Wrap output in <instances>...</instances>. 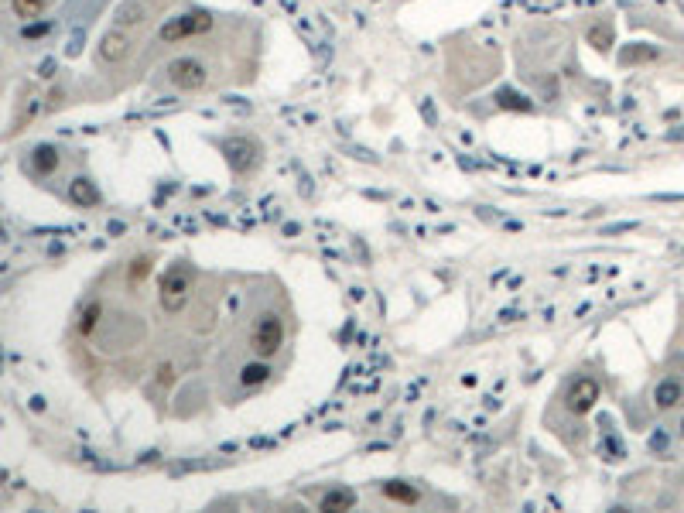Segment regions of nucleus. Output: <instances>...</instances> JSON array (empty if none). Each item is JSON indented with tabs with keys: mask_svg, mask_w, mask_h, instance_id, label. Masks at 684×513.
Listing matches in <instances>:
<instances>
[{
	"mask_svg": "<svg viewBox=\"0 0 684 513\" xmlns=\"http://www.w3.org/2000/svg\"><path fill=\"white\" fill-rule=\"evenodd\" d=\"M267 376H271V366H267V363H247L240 380H243V387H264Z\"/></svg>",
	"mask_w": 684,
	"mask_h": 513,
	"instance_id": "obj_12",
	"label": "nucleus"
},
{
	"mask_svg": "<svg viewBox=\"0 0 684 513\" xmlns=\"http://www.w3.org/2000/svg\"><path fill=\"white\" fill-rule=\"evenodd\" d=\"M681 434H684V424H681Z\"/></svg>",
	"mask_w": 684,
	"mask_h": 513,
	"instance_id": "obj_20",
	"label": "nucleus"
},
{
	"mask_svg": "<svg viewBox=\"0 0 684 513\" xmlns=\"http://www.w3.org/2000/svg\"><path fill=\"white\" fill-rule=\"evenodd\" d=\"M223 151H226V161L233 164V171H240V175L254 168V161H257V144H254V140L233 137V140H226V144H223Z\"/></svg>",
	"mask_w": 684,
	"mask_h": 513,
	"instance_id": "obj_6",
	"label": "nucleus"
},
{
	"mask_svg": "<svg viewBox=\"0 0 684 513\" xmlns=\"http://www.w3.org/2000/svg\"><path fill=\"white\" fill-rule=\"evenodd\" d=\"M281 346H284V325H281V318L264 315L260 318V325L254 329V349L264 356V359H271Z\"/></svg>",
	"mask_w": 684,
	"mask_h": 513,
	"instance_id": "obj_3",
	"label": "nucleus"
},
{
	"mask_svg": "<svg viewBox=\"0 0 684 513\" xmlns=\"http://www.w3.org/2000/svg\"><path fill=\"white\" fill-rule=\"evenodd\" d=\"M595 400H599V383H595L592 376H582V380H575V383L568 387L565 407L571 415H588V411L595 407Z\"/></svg>",
	"mask_w": 684,
	"mask_h": 513,
	"instance_id": "obj_4",
	"label": "nucleus"
},
{
	"mask_svg": "<svg viewBox=\"0 0 684 513\" xmlns=\"http://www.w3.org/2000/svg\"><path fill=\"white\" fill-rule=\"evenodd\" d=\"M352 503H356V496L349 493V490H332V493H325L322 496V510H329V513H335V510H352Z\"/></svg>",
	"mask_w": 684,
	"mask_h": 513,
	"instance_id": "obj_11",
	"label": "nucleus"
},
{
	"mask_svg": "<svg viewBox=\"0 0 684 513\" xmlns=\"http://www.w3.org/2000/svg\"><path fill=\"white\" fill-rule=\"evenodd\" d=\"M147 274H151V256H137L134 264H130V271H127V281H130V284H140Z\"/></svg>",
	"mask_w": 684,
	"mask_h": 513,
	"instance_id": "obj_17",
	"label": "nucleus"
},
{
	"mask_svg": "<svg viewBox=\"0 0 684 513\" xmlns=\"http://www.w3.org/2000/svg\"><path fill=\"white\" fill-rule=\"evenodd\" d=\"M383 496L397 500V503H417V490L408 483H383Z\"/></svg>",
	"mask_w": 684,
	"mask_h": 513,
	"instance_id": "obj_13",
	"label": "nucleus"
},
{
	"mask_svg": "<svg viewBox=\"0 0 684 513\" xmlns=\"http://www.w3.org/2000/svg\"><path fill=\"white\" fill-rule=\"evenodd\" d=\"M189 291H192V281L189 274H168L161 281V305H164V312H181L185 308V301H189Z\"/></svg>",
	"mask_w": 684,
	"mask_h": 513,
	"instance_id": "obj_5",
	"label": "nucleus"
},
{
	"mask_svg": "<svg viewBox=\"0 0 684 513\" xmlns=\"http://www.w3.org/2000/svg\"><path fill=\"white\" fill-rule=\"evenodd\" d=\"M99 315H103V305H99V301H93V305H89V308L82 312V322H79V332H82V336H89V332H93V329H96V325H99Z\"/></svg>",
	"mask_w": 684,
	"mask_h": 513,
	"instance_id": "obj_16",
	"label": "nucleus"
},
{
	"mask_svg": "<svg viewBox=\"0 0 684 513\" xmlns=\"http://www.w3.org/2000/svg\"><path fill=\"white\" fill-rule=\"evenodd\" d=\"M654 404H657L661 411H671V407L684 404V383L681 380H664V383L654 390Z\"/></svg>",
	"mask_w": 684,
	"mask_h": 513,
	"instance_id": "obj_8",
	"label": "nucleus"
},
{
	"mask_svg": "<svg viewBox=\"0 0 684 513\" xmlns=\"http://www.w3.org/2000/svg\"><path fill=\"white\" fill-rule=\"evenodd\" d=\"M168 79H172V86L192 93V89H202V86H206L209 72H206V65L198 59H175L168 65Z\"/></svg>",
	"mask_w": 684,
	"mask_h": 513,
	"instance_id": "obj_2",
	"label": "nucleus"
},
{
	"mask_svg": "<svg viewBox=\"0 0 684 513\" xmlns=\"http://www.w3.org/2000/svg\"><path fill=\"white\" fill-rule=\"evenodd\" d=\"M69 198H72L76 205H82V209H89V205H96L99 202V192L89 178H76V181L69 185Z\"/></svg>",
	"mask_w": 684,
	"mask_h": 513,
	"instance_id": "obj_10",
	"label": "nucleus"
},
{
	"mask_svg": "<svg viewBox=\"0 0 684 513\" xmlns=\"http://www.w3.org/2000/svg\"><path fill=\"white\" fill-rule=\"evenodd\" d=\"M130 35L127 31H110V35H103V41H99V59L103 62H123L127 55H130Z\"/></svg>",
	"mask_w": 684,
	"mask_h": 513,
	"instance_id": "obj_7",
	"label": "nucleus"
},
{
	"mask_svg": "<svg viewBox=\"0 0 684 513\" xmlns=\"http://www.w3.org/2000/svg\"><path fill=\"white\" fill-rule=\"evenodd\" d=\"M496 103L503 106V110H530V103L524 96H517V93H510V89H503V93H496Z\"/></svg>",
	"mask_w": 684,
	"mask_h": 513,
	"instance_id": "obj_18",
	"label": "nucleus"
},
{
	"mask_svg": "<svg viewBox=\"0 0 684 513\" xmlns=\"http://www.w3.org/2000/svg\"><path fill=\"white\" fill-rule=\"evenodd\" d=\"M45 4H48V0H11L14 14H18V18H28V21L38 18L41 11H45Z\"/></svg>",
	"mask_w": 684,
	"mask_h": 513,
	"instance_id": "obj_15",
	"label": "nucleus"
},
{
	"mask_svg": "<svg viewBox=\"0 0 684 513\" xmlns=\"http://www.w3.org/2000/svg\"><path fill=\"white\" fill-rule=\"evenodd\" d=\"M588 41H592L599 52H606L609 41H612V31H609V24H595V28L588 31Z\"/></svg>",
	"mask_w": 684,
	"mask_h": 513,
	"instance_id": "obj_19",
	"label": "nucleus"
},
{
	"mask_svg": "<svg viewBox=\"0 0 684 513\" xmlns=\"http://www.w3.org/2000/svg\"><path fill=\"white\" fill-rule=\"evenodd\" d=\"M31 168H35V175H52L55 168H59V151L52 147V144H41L31 151Z\"/></svg>",
	"mask_w": 684,
	"mask_h": 513,
	"instance_id": "obj_9",
	"label": "nucleus"
},
{
	"mask_svg": "<svg viewBox=\"0 0 684 513\" xmlns=\"http://www.w3.org/2000/svg\"><path fill=\"white\" fill-rule=\"evenodd\" d=\"M213 28V18L206 11H189L181 18H172L164 28H161V38L164 41H181V38H192V35H206Z\"/></svg>",
	"mask_w": 684,
	"mask_h": 513,
	"instance_id": "obj_1",
	"label": "nucleus"
},
{
	"mask_svg": "<svg viewBox=\"0 0 684 513\" xmlns=\"http://www.w3.org/2000/svg\"><path fill=\"white\" fill-rule=\"evenodd\" d=\"M117 21L120 24H140V21H144V4H140V0H127L117 11Z\"/></svg>",
	"mask_w": 684,
	"mask_h": 513,
	"instance_id": "obj_14",
	"label": "nucleus"
}]
</instances>
